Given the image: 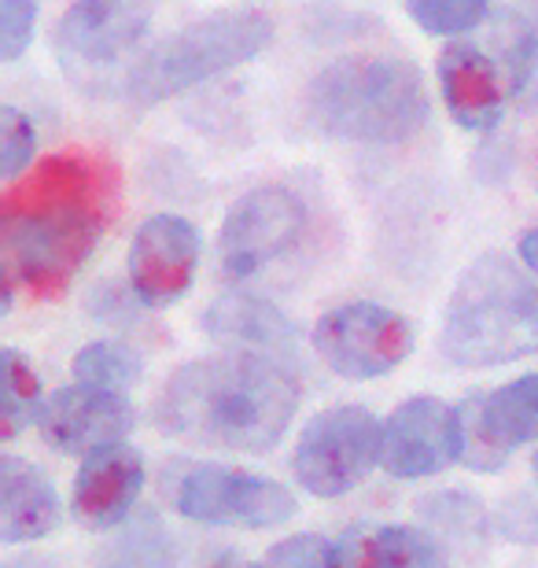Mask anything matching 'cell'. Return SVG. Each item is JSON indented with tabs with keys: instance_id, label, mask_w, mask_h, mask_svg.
Instances as JSON below:
<instances>
[{
	"instance_id": "cell-3",
	"label": "cell",
	"mask_w": 538,
	"mask_h": 568,
	"mask_svg": "<svg viewBox=\"0 0 538 568\" xmlns=\"http://www.w3.org/2000/svg\"><path fill=\"white\" fill-rule=\"evenodd\" d=\"M439 351L465 369L538 355V284L506 255H479L454 284Z\"/></svg>"
},
{
	"instance_id": "cell-16",
	"label": "cell",
	"mask_w": 538,
	"mask_h": 568,
	"mask_svg": "<svg viewBox=\"0 0 538 568\" xmlns=\"http://www.w3.org/2000/svg\"><path fill=\"white\" fill-rule=\"evenodd\" d=\"M144 487V462L133 447H108L89 454L74 476L71 509L78 525L89 531L119 528Z\"/></svg>"
},
{
	"instance_id": "cell-23",
	"label": "cell",
	"mask_w": 538,
	"mask_h": 568,
	"mask_svg": "<svg viewBox=\"0 0 538 568\" xmlns=\"http://www.w3.org/2000/svg\"><path fill=\"white\" fill-rule=\"evenodd\" d=\"M501 74L512 97L520 104H535L538 100V22L512 16L506 38H501Z\"/></svg>"
},
{
	"instance_id": "cell-31",
	"label": "cell",
	"mask_w": 538,
	"mask_h": 568,
	"mask_svg": "<svg viewBox=\"0 0 538 568\" xmlns=\"http://www.w3.org/2000/svg\"><path fill=\"white\" fill-rule=\"evenodd\" d=\"M207 568H270L266 561L262 565H255V561H236V558H217L214 565H207Z\"/></svg>"
},
{
	"instance_id": "cell-12",
	"label": "cell",
	"mask_w": 538,
	"mask_h": 568,
	"mask_svg": "<svg viewBox=\"0 0 538 568\" xmlns=\"http://www.w3.org/2000/svg\"><path fill=\"white\" fill-rule=\"evenodd\" d=\"M133 403L122 392L93 388V384H71L41 403L38 428L41 436L63 454H89L119 447L133 432Z\"/></svg>"
},
{
	"instance_id": "cell-6",
	"label": "cell",
	"mask_w": 538,
	"mask_h": 568,
	"mask_svg": "<svg viewBox=\"0 0 538 568\" xmlns=\"http://www.w3.org/2000/svg\"><path fill=\"white\" fill-rule=\"evenodd\" d=\"M380 439L384 425L365 406H332L300 432L292 473L314 498H339L380 465Z\"/></svg>"
},
{
	"instance_id": "cell-10",
	"label": "cell",
	"mask_w": 538,
	"mask_h": 568,
	"mask_svg": "<svg viewBox=\"0 0 538 568\" xmlns=\"http://www.w3.org/2000/svg\"><path fill=\"white\" fill-rule=\"evenodd\" d=\"M465 458L461 410L435 395L398 403L384 422L380 465L398 480H425Z\"/></svg>"
},
{
	"instance_id": "cell-9",
	"label": "cell",
	"mask_w": 538,
	"mask_h": 568,
	"mask_svg": "<svg viewBox=\"0 0 538 568\" xmlns=\"http://www.w3.org/2000/svg\"><path fill=\"white\" fill-rule=\"evenodd\" d=\"M306 225V207L292 189L262 185L251 189L229 207L217 233V263L229 281H244L281 258L300 241Z\"/></svg>"
},
{
	"instance_id": "cell-8",
	"label": "cell",
	"mask_w": 538,
	"mask_h": 568,
	"mask_svg": "<svg viewBox=\"0 0 538 568\" xmlns=\"http://www.w3.org/2000/svg\"><path fill=\"white\" fill-rule=\"evenodd\" d=\"M177 514L200 525L277 528L295 517V495L266 476L229 469V465H181L170 484Z\"/></svg>"
},
{
	"instance_id": "cell-4",
	"label": "cell",
	"mask_w": 538,
	"mask_h": 568,
	"mask_svg": "<svg viewBox=\"0 0 538 568\" xmlns=\"http://www.w3.org/2000/svg\"><path fill=\"white\" fill-rule=\"evenodd\" d=\"M306 115L336 141L403 144L428 122V93L414 63L343 55L306 89Z\"/></svg>"
},
{
	"instance_id": "cell-14",
	"label": "cell",
	"mask_w": 538,
	"mask_h": 568,
	"mask_svg": "<svg viewBox=\"0 0 538 568\" xmlns=\"http://www.w3.org/2000/svg\"><path fill=\"white\" fill-rule=\"evenodd\" d=\"M152 27V0H74L55 22V52L71 63L119 60Z\"/></svg>"
},
{
	"instance_id": "cell-1",
	"label": "cell",
	"mask_w": 538,
	"mask_h": 568,
	"mask_svg": "<svg viewBox=\"0 0 538 568\" xmlns=\"http://www.w3.org/2000/svg\"><path fill=\"white\" fill-rule=\"evenodd\" d=\"M119 166L89 152L44 155L0 196L4 274L38 300L71 288L119 214Z\"/></svg>"
},
{
	"instance_id": "cell-21",
	"label": "cell",
	"mask_w": 538,
	"mask_h": 568,
	"mask_svg": "<svg viewBox=\"0 0 538 568\" xmlns=\"http://www.w3.org/2000/svg\"><path fill=\"white\" fill-rule=\"evenodd\" d=\"M141 355L125 344H114V339H97V344H85L71 362V373L78 384H93V388H108V392H130L133 384H141Z\"/></svg>"
},
{
	"instance_id": "cell-33",
	"label": "cell",
	"mask_w": 538,
	"mask_h": 568,
	"mask_svg": "<svg viewBox=\"0 0 538 568\" xmlns=\"http://www.w3.org/2000/svg\"><path fill=\"white\" fill-rule=\"evenodd\" d=\"M531 473H535V480H538V450H535V458H531Z\"/></svg>"
},
{
	"instance_id": "cell-22",
	"label": "cell",
	"mask_w": 538,
	"mask_h": 568,
	"mask_svg": "<svg viewBox=\"0 0 538 568\" xmlns=\"http://www.w3.org/2000/svg\"><path fill=\"white\" fill-rule=\"evenodd\" d=\"M41 410V381L30 358L16 347H4V388H0V436L11 439L27 422H38Z\"/></svg>"
},
{
	"instance_id": "cell-25",
	"label": "cell",
	"mask_w": 538,
	"mask_h": 568,
	"mask_svg": "<svg viewBox=\"0 0 538 568\" xmlns=\"http://www.w3.org/2000/svg\"><path fill=\"white\" fill-rule=\"evenodd\" d=\"M38 152V130L19 108H0V174L16 178L30 170V159Z\"/></svg>"
},
{
	"instance_id": "cell-27",
	"label": "cell",
	"mask_w": 538,
	"mask_h": 568,
	"mask_svg": "<svg viewBox=\"0 0 538 568\" xmlns=\"http://www.w3.org/2000/svg\"><path fill=\"white\" fill-rule=\"evenodd\" d=\"M420 514L432 525H439L446 531H461V536H479L484 531V506L476 503L473 495L461 491H446V495H432L428 503H420Z\"/></svg>"
},
{
	"instance_id": "cell-11",
	"label": "cell",
	"mask_w": 538,
	"mask_h": 568,
	"mask_svg": "<svg viewBox=\"0 0 538 568\" xmlns=\"http://www.w3.org/2000/svg\"><path fill=\"white\" fill-rule=\"evenodd\" d=\"M457 410L465 425V465L476 473H498L512 450L538 439V373L476 395Z\"/></svg>"
},
{
	"instance_id": "cell-15",
	"label": "cell",
	"mask_w": 538,
	"mask_h": 568,
	"mask_svg": "<svg viewBox=\"0 0 538 568\" xmlns=\"http://www.w3.org/2000/svg\"><path fill=\"white\" fill-rule=\"evenodd\" d=\"M443 104L461 130L487 133L506 115V74L484 49L465 41L446 44L435 60Z\"/></svg>"
},
{
	"instance_id": "cell-32",
	"label": "cell",
	"mask_w": 538,
	"mask_h": 568,
	"mask_svg": "<svg viewBox=\"0 0 538 568\" xmlns=\"http://www.w3.org/2000/svg\"><path fill=\"white\" fill-rule=\"evenodd\" d=\"M4 568H52V561H41V558H22V561H8Z\"/></svg>"
},
{
	"instance_id": "cell-17",
	"label": "cell",
	"mask_w": 538,
	"mask_h": 568,
	"mask_svg": "<svg viewBox=\"0 0 538 568\" xmlns=\"http://www.w3.org/2000/svg\"><path fill=\"white\" fill-rule=\"evenodd\" d=\"M203 333L225 351L281 358L295 347V325L277 306L255 295H222L203 311Z\"/></svg>"
},
{
	"instance_id": "cell-24",
	"label": "cell",
	"mask_w": 538,
	"mask_h": 568,
	"mask_svg": "<svg viewBox=\"0 0 538 568\" xmlns=\"http://www.w3.org/2000/svg\"><path fill=\"white\" fill-rule=\"evenodd\" d=\"M403 8L420 30L435 33V38L476 30L490 11L487 0H403Z\"/></svg>"
},
{
	"instance_id": "cell-20",
	"label": "cell",
	"mask_w": 538,
	"mask_h": 568,
	"mask_svg": "<svg viewBox=\"0 0 538 568\" xmlns=\"http://www.w3.org/2000/svg\"><path fill=\"white\" fill-rule=\"evenodd\" d=\"M104 568H185V550L155 514H141L136 525L108 550Z\"/></svg>"
},
{
	"instance_id": "cell-18",
	"label": "cell",
	"mask_w": 538,
	"mask_h": 568,
	"mask_svg": "<svg viewBox=\"0 0 538 568\" xmlns=\"http://www.w3.org/2000/svg\"><path fill=\"white\" fill-rule=\"evenodd\" d=\"M60 498L44 473L22 458H0V542L44 539L60 528Z\"/></svg>"
},
{
	"instance_id": "cell-2",
	"label": "cell",
	"mask_w": 538,
	"mask_h": 568,
	"mask_svg": "<svg viewBox=\"0 0 538 568\" xmlns=\"http://www.w3.org/2000/svg\"><path fill=\"white\" fill-rule=\"evenodd\" d=\"M300 395V377L281 358L222 351L170 373L155 422L166 436L196 447L266 454L288 432Z\"/></svg>"
},
{
	"instance_id": "cell-13",
	"label": "cell",
	"mask_w": 538,
	"mask_h": 568,
	"mask_svg": "<svg viewBox=\"0 0 538 568\" xmlns=\"http://www.w3.org/2000/svg\"><path fill=\"white\" fill-rule=\"evenodd\" d=\"M200 266V233L177 214H152L130 244V288L144 306H170Z\"/></svg>"
},
{
	"instance_id": "cell-34",
	"label": "cell",
	"mask_w": 538,
	"mask_h": 568,
	"mask_svg": "<svg viewBox=\"0 0 538 568\" xmlns=\"http://www.w3.org/2000/svg\"><path fill=\"white\" fill-rule=\"evenodd\" d=\"M535 155H538V152H535Z\"/></svg>"
},
{
	"instance_id": "cell-5",
	"label": "cell",
	"mask_w": 538,
	"mask_h": 568,
	"mask_svg": "<svg viewBox=\"0 0 538 568\" xmlns=\"http://www.w3.org/2000/svg\"><path fill=\"white\" fill-rule=\"evenodd\" d=\"M273 30V16L262 8L211 11L148 49L125 78V97L136 108H155L170 97L189 93L192 85L255 60L262 49H270Z\"/></svg>"
},
{
	"instance_id": "cell-19",
	"label": "cell",
	"mask_w": 538,
	"mask_h": 568,
	"mask_svg": "<svg viewBox=\"0 0 538 568\" xmlns=\"http://www.w3.org/2000/svg\"><path fill=\"white\" fill-rule=\"evenodd\" d=\"M339 568H446V554L414 525H358L336 542Z\"/></svg>"
},
{
	"instance_id": "cell-7",
	"label": "cell",
	"mask_w": 538,
	"mask_h": 568,
	"mask_svg": "<svg viewBox=\"0 0 538 568\" xmlns=\"http://www.w3.org/2000/svg\"><path fill=\"white\" fill-rule=\"evenodd\" d=\"M314 351L343 381H376L409 358L414 328L392 306L354 300L317 317Z\"/></svg>"
},
{
	"instance_id": "cell-28",
	"label": "cell",
	"mask_w": 538,
	"mask_h": 568,
	"mask_svg": "<svg viewBox=\"0 0 538 568\" xmlns=\"http://www.w3.org/2000/svg\"><path fill=\"white\" fill-rule=\"evenodd\" d=\"M33 27H38V0H0V60H19L30 49Z\"/></svg>"
},
{
	"instance_id": "cell-26",
	"label": "cell",
	"mask_w": 538,
	"mask_h": 568,
	"mask_svg": "<svg viewBox=\"0 0 538 568\" xmlns=\"http://www.w3.org/2000/svg\"><path fill=\"white\" fill-rule=\"evenodd\" d=\"M270 568H339V550L336 542H328L325 536L303 531V536L281 539L277 547L266 554Z\"/></svg>"
},
{
	"instance_id": "cell-29",
	"label": "cell",
	"mask_w": 538,
	"mask_h": 568,
	"mask_svg": "<svg viewBox=\"0 0 538 568\" xmlns=\"http://www.w3.org/2000/svg\"><path fill=\"white\" fill-rule=\"evenodd\" d=\"M512 525H524V542L528 539H538V506L531 503V498H512V503L498 514V528L512 531Z\"/></svg>"
},
{
	"instance_id": "cell-30",
	"label": "cell",
	"mask_w": 538,
	"mask_h": 568,
	"mask_svg": "<svg viewBox=\"0 0 538 568\" xmlns=\"http://www.w3.org/2000/svg\"><path fill=\"white\" fill-rule=\"evenodd\" d=\"M517 252H520V263L531 270V274H538V225L528 233H520L517 241Z\"/></svg>"
}]
</instances>
